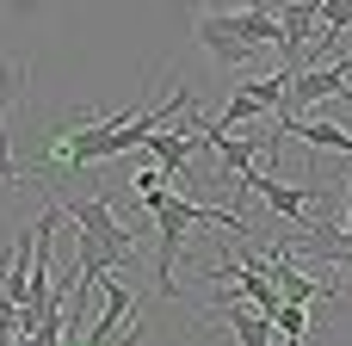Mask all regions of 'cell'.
<instances>
[{
  "instance_id": "2",
  "label": "cell",
  "mask_w": 352,
  "mask_h": 346,
  "mask_svg": "<svg viewBox=\"0 0 352 346\" xmlns=\"http://www.w3.org/2000/svg\"><path fill=\"white\" fill-rule=\"evenodd\" d=\"M142 198H148L155 229H161V241H155V291H161L167 303H186L173 266H179V248H186V229H192V223H217V229H235L241 241H254V223H248L241 210H223V204H186V198H173V192H161V186L142 192Z\"/></svg>"
},
{
  "instance_id": "5",
  "label": "cell",
  "mask_w": 352,
  "mask_h": 346,
  "mask_svg": "<svg viewBox=\"0 0 352 346\" xmlns=\"http://www.w3.org/2000/svg\"><path fill=\"white\" fill-rule=\"evenodd\" d=\"M198 149H204V136H198V130H148V142H142V155H155V167H161V173H186Z\"/></svg>"
},
{
  "instance_id": "4",
  "label": "cell",
  "mask_w": 352,
  "mask_h": 346,
  "mask_svg": "<svg viewBox=\"0 0 352 346\" xmlns=\"http://www.w3.org/2000/svg\"><path fill=\"white\" fill-rule=\"evenodd\" d=\"M192 37H198V50H204L217 68H241V62L260 56V50L235 31V12H198V19H192Z\"/></svg>"
},
{
  "instance_id": "11",
  "label": "cell",
  "mask_w": 352,
  "mask_h": 346,
  "mask_svg": "<svg viewBox=\"0 0 352 346\" xmlns=\"http://www.w3.org/2000/svg\"><path fill=\"white\" fill-rule=\"evenodd\" d=\"M6 180H25V161H19V155H12V142L0 136V186H6Z\"/></svg>"
},
{
  "instance_id": "7",
  "label": "cell",
  "mask_w": 352,
  "mask_h": 346,
  "mask_svg": "<svg viewBox=\"0 0 352 346\" xmlns=\"http://www.w3.org/2000/svg\"><path fill=\"white\" fill-rule=\"evenodd\" d=\"M25 93H31V62H25V56H6V50H0V118H6V111H12Z\"/></svg>"
},
{
  "instance_id": "3",
  "label": "cell",
  "mask_w": 352,
  "mask_h": 346,
  "mask_svg": "<svg viewBox=\"0 0 352 346\" xmlns=\"http://www.w3.org/2000/svg\"><path fill=\"white\" fill-rule=\"evenodd\" d=\"M56 210H68V217L80 223V248H87V254H99V260H111V266H124V260L136 254V229L118 217L111 192H87V198H62V192H56Z\"/></svg>"
},
{
  "instance_id": "8",
  "label": "cell",
  "mask_w": 352,
  "mask_h": 346,
  "mask_svg": "<svg viewBox=\"0 0 352 346\" xmlns=\"http://www.w3.org/2000/svg\"><path fill=\"white\" fill-rule=\"evenodd\" d=\"M260 111H266V105H260V99H254V93H248V87H235V93H229V105H223V118H217V124H223V130H229V124H248V118H260Z\"/></svg>"
},
{
  "instance_id": "1",
  "label": "cell",
  "mask_w": 352,
  "mask_h": 346,
  "mask_svg": "<svg viewBox=\"0 0 352 346\" xmlns=\"http://www.w3.org/2000/svg\"><path fill=\"white\" fill-rule=\"evenodd\" d=\"M173 111H192V87H186V80L167 87V99H148L130 124H93V130L56 136V149H50L43 167H74V173H87V167H99V161H111V155H142L148 130H167ZM43 167H37V173H43Z\"/></svg>"
},
{
  "instance_id": "6",
  "label": "cell",
  "mask_w": 352,
  "mask_h": 346,
  "mask_svg": "<svg viewBox=\"0 0 352 346\" xmlns=\"http://www.w3.org/2000/svg\"><path fill=\"white\" fill-rule=\"evenodd\" d=\"M198 136H204V149H217V155H223V167H229V173H248V167H254V155H266L260 142H248V136H229L217 118H204V124H198Z\"/></svg>"
},
{
  "instance_id": "10",
  "label": "cell",
  "mask_w": 352,
  "mask_h": 346,
  "mask_svg": "<svg viewBox=\"0 0 352 346\" xmlns=\"http://www.w3.org/2000/svg\"><path fill=\"white\" fill-rule=\"evenodd\" d=\"M142 340H148V322H142V316H130V322H124L105 346H142Z\"/></svg>"
},
{
  "instance_id": "12",
  "label": "cell",
  "mask_w": 352,
  "mask_h": 346,
  "mask_svg": "<svg viewBox=\"0 0 352 346\" xmlns=\"http://www.w3.org/2000/svg\"><path fill=\"white\" fill-rule=\"evenodd\" d=\"M241 6H272V0H241Z\"/></svg>"
},
{
  "instance_id": "9",
  "label": "cell",
  "mask_w": 352,
  "mask_h": 346,
  "mask_svg": "<svg viewBox=\"0 0 352 346\" xmlns=\"http://www.w3.org/2000/svg\"><path fill=\"white\" fill-rule=\"evenodd\" d=\"M248 93H254L266 111H285V68H278V74H266V80H248Z\"/></svg>"
}]
</instances>
